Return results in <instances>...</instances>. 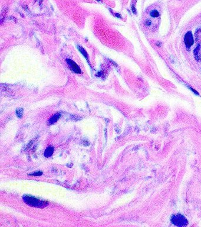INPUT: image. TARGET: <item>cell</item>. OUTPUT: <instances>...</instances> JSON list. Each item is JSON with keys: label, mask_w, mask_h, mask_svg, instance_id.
<instances>
[{"label": "cell", "mask_w": 201, "mask_h": 227, "mask_svg": "<svg viewBox=\"0 0 201 227\" xmlns=\"http://www.w3.org/2000/svg\"><path fill=\"white\" fill-rule=\"evenodd\" d=\"M150 15L152 17H158L159 16V13L157 10H152L150 12Z\"/></svg>", "instance_id": "cell-8"}, {"label": "cell", "mask_w": 201, "mask_h": 227, "mask_svg": "<svg viewBox=\"0 0 201 227\" xmlns=\"http://www.w3.org/2000/svg\"><path fill=\"white\" fill-rule=\"evenodd\" d=\"M152 23H151V21L149 20H146L144 22V25L146 26H150L151 25Z\"/></svg>", "instance_id": "cell-11"}, {"label": "cell", "mask_w": 201, "mask_h": 227, "mask_svg": "<svg viewBox=\"0 0 201 227\" xmlns=\"http://www.w3.org/2000/svg\"><path fill=\"white\" fill-rule=\"evenodd\" d=\"M60 117V114L59 113H56L52 117H51V118H50V120L49 121V123L50 125L54 124L56 122H57L58 121Z\"/></svg>", "instance_id": "cell-6"}, {"label": "cell", "mask_w": 201, "mask_h": 227, "mask_svg": "<svg viewBox=\"0 0 201 227\" xmlns=\"http://www.w3.org/2000/svg\"><path fill=\"white\" fill-rule=\"evenodd\" d=\"M172 222L177 226H184L187 223V220L180 215H175L172 217Z\"/></svg>", "instance_id": "cell-2"}, {"label": "cell", "mask_w": 201, "mask_h": 227, "mask_svg": "<svg viewBox=\"0 0 201 227\" xmlns=\"http://www.w3.org/2000/svg\"><path fill=\"white\" fill-rule=\"evenodd\" d=\"M23 108H18L17 110H16V114H17V116L19 118H21L23 115Z\"/></svg>", "instance_id": "cell-7"}, {"label": "cell", "mask_w": 201, "mask_h": 227, "mask_svg": "<svg viewBox=\"0 0 201 227\" xmlns=\"http://www.w3.org/2000/svg\"><path fill=\"white\" fill-rule=\"evenodd\" d=\"M67 62L70 66H71L72 69L73 70V71L74 72L77 73V74L81 73V69H80V68L78 66V65L74 62H73V61H72L70 59H67Z\"/></svg>", "instance_id": "cell-4"}, {"label": "cell", "mask_w": 201, "mask_h": 227, "mask_svg": "<svg viewBox=\"0 0 201 227\" xmlns=\"http://www.w3.org/2000/svg\"><path fill=\"white\" fill-rule=\"evenodd\" d=\"M23 201L27 205L37 208H44L48 205V202L40 199L39 198L29 196V195H24L23 197Z\"/></svg>", "instance_id": "cell-1"}, {"label": "cell", "mask_w": 201, "mask_h": 227, "mask_svg": "<svg viewBox=\"0 0 201 227\" xmlns=\"http://www.w3.org/2000/svg\"><path fill=\"white\" fill-rule=\"evenodd\" d=\"M189 88H190V89H191V90H192V91H193L194 93H195V94H197V95H198V93H197V92L196 91H195V90H194L193 88H190V87H189Z\"/></svg>", "instance_id": "cell-13"}, {"label": "cell", "mask_w": 201, "mask_h": 227, "mask_svg": "<svg viewBox=\"0 0 201 227\" xmlns=\"http://www.w3.org/2000/svg\"><path fill=\"white\" fill-rule=\"evenodd\" d=\"M54 153V147L53 146H49L46 149L44 155L46 157H51Z\"/></svg>", "instance_id": "cell-5"}, {"label": "cell", "mask_w": 201, "mask_h": 227, "mask_svg": "<svg viewBox=\"0 0 201 227\" xmlns=\"http://www.w3.org/2000/svg\"><path fill=\"white\" fill-rule=\"evenodd\" d=\"M156 46H158V47H160V46H161V45H162V43H161L160 42H157V43H156Z\"/></svg>", "instance_id": "cell-12"}, {"label": "cell", "mask_w": 201, "mask_h": 227, "mask_svg": "<svg viewBox=\"0 0 201 227\" xmlns=\"http://www.w3.org/2000/svg\"><path fill=\"white\" fill-rule=\"evenodd\" d=\"M79 49L80 50V51L81 52V53H82L84 56H86V58H87L88 55H87V53H86V51L83 48H82V47H79Z\"/></svg>", "instance_id": "cell-10"}, {"label": "cell", "mask_w": 201, "mask_h": 227, "mask_svg": "<svg viewBox=\"0 0 201 227\" xmlns=\"http://www.w3.org/2000/svg\"><path fill=\"white\" fill-rule=\"evenodd\" d=\"M184 42L186 45V47L187 49H189L193 44V38L192 34L190 32H188L184 37Z\"/></svg>", "instance_id": "cell-3"}, {"label": "cell", "mask_w": 201, "mask_h": 227, "mask_svg": "<svg viewBox=\"0 0 201 227\" xmlns=\"http://www.w3.org/2000/svg\"><path fill=\"white\" fill-rule=\"evenodd\" d=\"M42 174H43V172H36L29 174V175L34 176H41Z\"/></svg>", "instance_id": "cell-9"}]
</instances>
